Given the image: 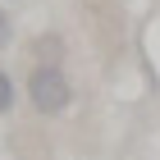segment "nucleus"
<instances>
[{
  "label": "nucleus",
  "instance_id": "f257e3e1",
  "mask_svg": "<svg viewBox=\"0 0 160 160\" xmlns=\"http://www.w3.org/2000/svg\"><path fill=\"white\" fill-rule=\"evenodd\" d=\"M69 78L55 69V64H37L32 69V78H28V101H32V110L41 114H60L64 105H69Z\"/></svg>",
  "mask_w": 160,
  "mask_h": 160
},
{
  "label": "nucleus",
  "instance_id": "f03ea898",
  "mask_svg": "<svg viewBox=\"0 0 160 160\" xmlns=\"http://www.w3.org/2000/svg\"><path fill=\"white\" fill-rule=\"evenodd\" d=\"M14 110V78L0 69V114H9Z\"/></svg>",
  "mask_w": 160,
  "mask_h": 160
},
{
  "label": "nucleus",
  "instance_id": "7ed1b4c3",
  "mask_svg": "<svg viewBox=\"0 0 160 160\" xmlns=\"http://www.w3.org/2000/svg\"><path fill=\"white\" fill-rule=\"evenodd\" d=\"M5 41H9V18L0 14V46H5Z\"/></svg>",
  "mask_w": 160,
  "mask_h": 160
}]
</instances>
